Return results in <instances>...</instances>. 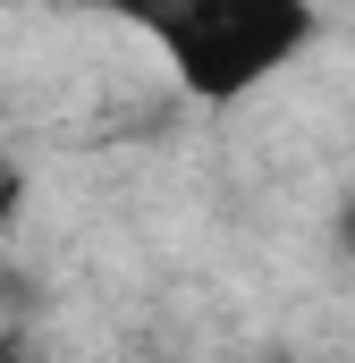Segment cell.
Returning a JSON list of instances; mask_svg holds the SVG:
<instances>
[{
  "label": "cell",
  "mask_w": 355,
  "mask_h": 363,
  "mask_svg": "<svg viewBox=\"0 0 355 363\" xmlns=\"http://www.w3.org/2000/svg\"><path fill=\"white\" fill-rule=\"evenodd\" d=\"M68 9L136 26L178 77V93L203 110H237L246 93L288 77L322 34V0H68Z\"/></svg>",
  "instance_id": "cell-1"
},
{
  "label": "cell",
  "mask_w": 355,
  "mask_h": 363,
  "mask_svg": "<svg viewBox=\"0 0 355 363\" xmlns=\"http://www.w3.org/2000/svg\"><path fill=\"white\" fill-rule=\"evenodd\" d=\"M330 254L355 262V178H347V194H339V211H330Z\"/></svg>",
  "instance_id": "cell-2"
},
{
  "label": "cell",
  "mask_w": 355,
  "mask_h": 363,
  "mask_svg": "<svg viewBox=\"0 0 355 363\" xmlns=\"http://www.w3.org/2000/svg\"><path fill=\"white\" fill-rule=\"evenodd\" d=\"M17 203H26V178H17V169H9V161H0V228H9V220H17Z\"/></svg>",
  "instance_id": "cell-3"
}]
</instances>
